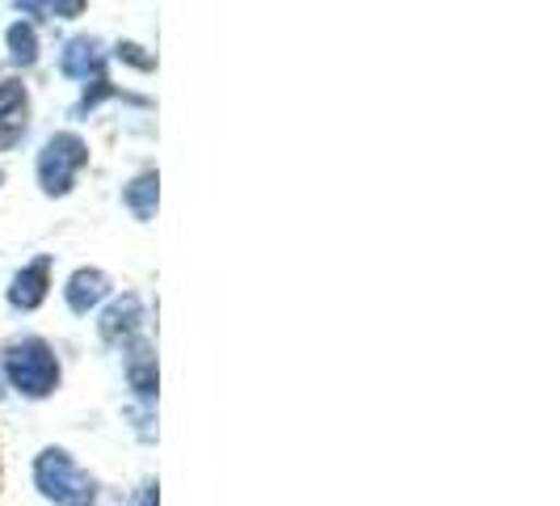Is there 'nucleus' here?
<instances>
[{"label": "nucleus", "mask_w": 560, "mask_h": 506, "mask_svg": "<svg viewBox=\"0 0 560 506\" xmlns=\"http://www.w3.org/2000/svg\"><path fill=\"white\" fill-rule=\"evenodd\" d=\"M60 63H63V72H68V76H76V81H89V76L101 81L106 51H101V43H97V38H72V43L63 47Z\"/></svg>", "instance_id": "nucleus-5"}, {"label": "nucleus", "mask_w": 560, "mask_h": 506, "mask_svg": "<svg viewBox=\"0 0 560 506\" xmlns=\"http://www.w3.org/2000/svg\"><path fill=\"white\" fill-rule=\"evenodd\" d=\"M26 119V89L17 81H0V126L9 123L13 131H22Z\"/></svg>", "instance_id": "nucleus-10"}, {"label": "nucleus", "mask_w": 560, "mask_h": 506, "mask_svg": "<svg viewBox=\"0 0 560 506\" xmlns=\"http://www.w3.org/2000/svg\"><path fill=\"white\" fill-rule=\"evenodd\" d=\"M139 316H144L139 300H135V296H119V300L101 313V338H106V342H119L126 334H135V329H139Z\"/></svg>", "instance_id": "nucleus-7"}, {"label": "nucleus", "mask_w": 560, "mask_h": 506, "mask_svg": "<svg viewBox=\"0 0 560 506\" xmlns=\"http://www.w3.org/2000/svg\"><path fill=\"white\" fill-rule=\"evenodd\" d=\"M4 372L13 380V388L26 393V397H47L60 384V363H56V354H51V347L42 338H26V342L9 347Z\"/></svg>", "instance_id": "nucleus-2"}, {"label": "nucleus", "mask_w": 560, "mask_h": 506, "mask_svg": "<svg viewBox=\"0 0 560 506\" xmlns=\"http://www.w3.org/2000/svg\"><path fill=\"white\" fill-rule=\"evenodd\" d=\"M34 485L42 490V498H51L56 506H94L97 485L94 477H85L72 456L60 447H47L38 460H34Z\"/></svg>", "instance_id": "nucleus-1"}, {"label": "nucleus", "mask_w": 560, "mask_h": 506, "mask_svg": "<svg viewBox=\"0 0 560 506\" xmlns=\"http://www.w3.org/2000/svg\"><path fill=\"white\" fill-rule=\"evenodd\" d=\"M139 506H156V485H148V490H144V498H139Z\"/></svg>", "instance_id": "nucleus-14"}, {"label": "nucleus", "mask_w": 560, "mask_h": 506, "mask_svg": "<svg viewBox=\"0 0 560 506\" xmlns=\"http://www.w3.org/2000/svg\"><path fill=\"white\" fill-rule=\"evenodd\" d=\"M110 94H114V89H110V81H94V89L81 97V110H94L97 101H101V97H110Z\"/></svg>", "instance_id": "nucleus-12"}, {"label": "nucleus", "mask_w": 560, "mask_h": 506, "mask_svg": "<svg viewBox=\"0 0 560 506\" xmlns=\"http://www.w3.org/2000/svg\"><path fill=\"white\" fill-rule=\"evenodd\" d=\"M9 51H13V63H22V68H31L38 60V38L26 22H17V26H9Z\"/></svg>", "instance_id": "nucleus-11"}, {"label": "nucleus", "mask_w": 560, "mask_h": 506, "mask_svg": "<svg viewBox=\"0 0 560 506\" xmlns=\"http://www.w3.org/2000/svg\"><path fill=\"white\" fill-rule=\"evenodd\" d=\"M156 186H160V182H156L153 169H148V173H139V178L126 186L123 198H126V207L135 212V220H153L156 216Z\"/></svg>", "instance_id": "nucleus-9"}, {"label": "nucleus", "mask_w": 560, "mask_h": 506, "mask_svg": "<svg viewBox=\"0 0 560 506\" xmlns=\"http://www.w3.org/2000/svg\"><path fill=\"white\" fill-rule=\"evenodd\" d=\"M47 270H51V257H38L26 270H17V275H13V287H9V304L22 309V313L38 309V304L47 300Z\"/></svg>", "instance_id": "nucleus-4"}, {"label": "nucleus", "mask_w": 560, "mask_h": 506, "mask_svg": "<svg viewBox=\"0 0 560 506\" xmlns=\"http://www.w3.org/2000/svg\"><path fill=\"white\" fill-rule=\"evenodd\" d=\"M85 160H89V144L81 135H72V131L51 135L42 144V153H38V182H42V190L47 194H68L76 173L85 169Z\"/></svg>", "instance_id": "nucleus-3"}, {"label": "nucleus", "mask_w": 560, "mask_h": 506, "mask_svg": "<svg viewBox=\"0 0 560 506\" xmlns=\"http://www.w3.org/2000/svg\"><path fill=\"white\" fill-rule=\"evenodd\" d=\"M119 56H126V60L139 63V68H153V60H148V56H139V47H131V43H126V47H119Z\"/></svg>", "instance_id": "nucleus-13"}, {"label": "nucleus", "mask_w": 560, "mask_h": 506, "mask_svg": "<svg viewBox=\"0 0 560 506\" xmlns=\"http://www.w3.org/2000/svg\"><path fill=\"white\" fill-rule=\"evenodd\" d=\"M106 291H110V279L101 275V270H76L72 279H68V287H63V300H68V309L72 313H89L94 304H101L106 300Z\"/></svg>", "instance_id": "nucleus-6"}, {"label": "nucleus", "mask_w": 560, "mask_h": 506, "mask_svg": "<svg viewBox=\"0 0 560 506\" xmlns=\"http://www.w3.org/2000/svg\"><path fill=\"white\" fill-rule=\"evenodd\" d=\"M126 380L139 397H156V354L148 342H135L126 354Z\"/></svg>", "instance_id": "nucleus-8"}]
</instances>
